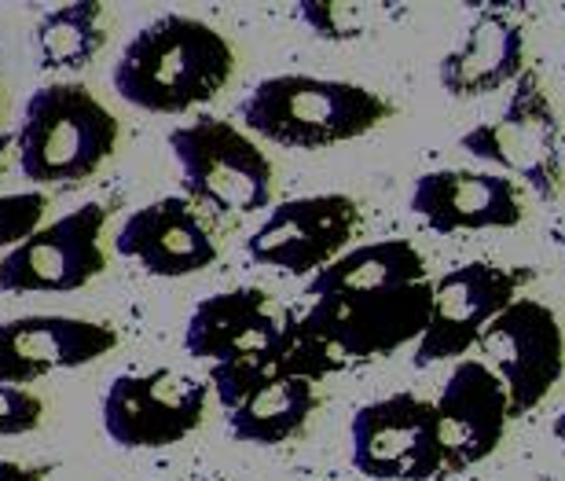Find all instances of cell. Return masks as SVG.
I'll use <instances>...</instances> for the list:
<instances>
[{
    "mask_svg": "<svg viewBox=\"0 0 565 481\" xmlns=\"http://www.w3.org/2000/svg\"><path fill=\"white\" fill-rule=\"evenodd\" d=\"M235 74V49L195 15H158L140 26L110 66L121 104L143 115H188L213 104Z\"/></svg>",
    "mask_w": 565,
    "mask_h": 481,
    "instance_id": "cell-1",
    "label": "cell"
},
{
    "mask_svg": "<svg viewBox=\"0 0 565 481\" xmlns=\"http://www.w3.org/2000/svg\"><path fill=\"white\" fill-rule=\"evenodd\" d=\"M235 115L243 132L287 151H327L353 143L397 115V107L375 88L320 74L262 77L239 99Z\"/></svg>",
    "mask_w": 565,
    "mask_h": 481,
    "instance_id": "cell-2",
    "label": "cell"
},
{
    "mask_svg": "<svg viewBox=\"0 0 565 481\" xmlns=\"http://www.w3.org/2000/svg\"><path fill=\"white\" fill-rule=\"evenodd\" d=\"M121 121L93 88L82 82H52L26 99L11 148L19 173L44 192L96 177L115 159Z\"/></svg>",
    "mask_w": 565,
    "mask_h": 481,
    "instance_id": "cell-3",
    "label": "cell"
},
{
    "mask_svg": "<svg viewBox=\"0 0 565 481\" xmlns=\"http://www.w3.org/2000/svg\"><path fill=\"white\" fill-rule=\"evenodd\" d=\"M184 350L210 364V394H217L221 411L239 405L246 386L279 364L287 350L282 312L262 287H235L202 298L188 317Z\"/></svg>",
    "mask_w": 565,
    "mask_h": 481,
    "instance_id": "cell-4",
    "label": "cell"
},
{
    "mask_svg": "<svg viewBox=\"0 0 565 481\" xmlns=\"http://www.w3.org/2000/svg\"><path fill=\"white\" fill-rule=\"evenodd\" d=\"M188 203L221 217H254L273 206L276 165L254 137L217 115H195L169 132Z\"/></svg>",
    "mask_w": 565,
    "mask_h": 481,
    "instance_id": "cell-5",
    "label": "cell"
},
{
    "mask_svg": "<svg viewBox=\"0 0 565 481\" xmlns=\"http://www.w3.org/2000/svg\"><path fill=\"white\" fill-rule=\"evenodd\" d=\"M459 148L495 173L525 184L544 203L562 192V121L540 71H529L511 85V99L500 118L478 121L459 137Z\"/></svg>",
    "mask_w": 565,
    "mask_h": 481,
    "instance_id": "cell-6",
    "label": "cell"
},
{
    "mask_svg": "<svg viewBox=\"0 0 565 481\" xmlns=\"http://www.w3.org/2000/svg\"><path fill=\"white\" fill-rule=\"evenodd\" d=\"M210 383L180 367L118 375L99 400V423L118 449H173L202 427L210 411Z\"/></svg>",
    "mask_w": 565,
    "mask_h": 481,
    "instance_id": "cell-7",
    "label": "cell"
},
{
    "mask_svg": "<svg viewBox=\"0 0 565 481\" xmlns=\"http://www.w3.org/2000/svg\"><path fill=\"white\" fill-rule=\"evenodd\" d=\"M533 279L529 268H507L495 261H467L459 268H448L445 276L429 279V320L415 342L412 364L415 367H437L462 361L484 328L522 298V287Z\"/></svg>",
    "mask_w": 565,
    "mask_h": 481,
    "instance_id": "cell-8",
    "label": "cell"
},
{
    "mask_svg": "<svg viewBox=\"0 0 565 481\" xmlns=\"http://www.w3.org/2000/svg\"><path fill=\"white\" fill-rule=\"evenodd\" d=\"M478 350L507 389L511 419H525L565 375V328L540 298H514L478 339Z\"/></svg>",
    "mask_w": 565,
    "mask_h": 481,
    "instance_id": "cell-9",
    "label": "cell"
},
{
    "mask_svg": "<svg viewBox=\"0 0 565 481\" xmlns=\"http://www.w3.org/2000/svg\"><path fill=\"white\" fill-rule=\"evenodd\" d=\"M349 463L371 481H437L448 474L434 400L390 394L367 400L349 419Z\"/></svg>",
    "mask_w": 565,
    "mask_h": 481,
    "instance_id": "cell-10",
    "label": "cell"
},
{
    "mask_svg": "<svg viewBox=\"0 0 565 481\" xmlns=\"http://www.w3.org/2000/svg\"><path fill=\"white\" fill-rule=\"evenodd\" d=\"M110 210L85 203L41 225L0 257V295H74L107 272L104 228Z\"/></svg>",
    "mask_w": 565,
    "mask_h": 481,
    "instance_id": "cell-11",
    "label": "cell"
},
{
    "mask_svg": "<svg viewBox=\"0 0 565 481\" xmlns=\"http://www.w3.org/2000/svg\"><path fill=\"white\" fill-rule=\"evenodd\" d=\"M360 206L345 192L282 199L268 206L262 225L246 239V257L262 268L312 279L334 257H342L360 228Z\"/></svg>",
    "mask_w": 565,
    "mask_h": 481,
    "instance_id": "cell-12",
    "label": "cell"
},
{
    "mask_svg": "<svg viewBox=\"0 0 565 481\" xmlns=\"http://www.w3.org/2000/svg\"><path fill=\"white\" fill-rule=\"evenodd\" d=\"M118 350V331L107 320L30 312L0 323V386L30 389L33 383L74 367H88Z\"/></svg>",
    "mask_w": 565,
    "mask_h": 481,
    "instance_id": "cell-13",
    "label": "cell"
},
{
    "mask_svg": "<svg viewBox=\"0 0 565 481\" xmlns=\"http://www.w3.org/2000/svg\"><path fill=\"white\" fill-rule=\"evenodd\" d=\"M437 438L445 452L448 474L473 471L492 460L511 427V405L495 372L478 356H462L451 364L440 394L434 400Z\"/></svg>",
    "mask_w": 565,
    "mask_h": 481,
    "instance_id": "cell-14",
    "label": "cell"
},
{
    "mask_svg": "<svg viewBox=\"0 0 565 481\" xmlns=\"http://www.w3.org/2000/svg\"><path fill=\"white\" fill-rule=\"evenodd\" d=\"M408 210L434 236L511 232L525 221V188L495 170H429L415 177Z\"/></svg>",
    "mask_w": 565,
    "mask_h": 481,
    "instance_id": "cell-15",
    "label": "cell"
},
{
    "mask_svg": "<svg viewBox=\"0 0 565 481\" xmlns=\"http://www.w3.org/2000/svg\"><path fill=\"white\" fill-rule=\"evenodd\" d=\"M115 254L140 265L147 276L184 279L206 272L221 250L195 203L184 195H162L121 221Z\"/></svg>",
    "mask_w": 565,
    "mask_h": 481,
    "instance_id": "cell-16",
    "label": "cell"
},
{
    "mask_svg": "<svg viewBox=\"0 0 565 481\" xmlns=\"http://www.w3.org/2000/svg\"><path fill=\"white\" fill-rule=\"evenodd\" d=\"M529 71V30L511 8L481 4L462 41L437 66L451 99H481L514 85Z\"/></svg>",
    "mask_w": 565,
    "mask_h": 481,
    "instance_id": "cell-17",
    "label": "cell"
},
{
    "mask_svg": "<svg viewBox=\"0 0 565 481\" xmlns=\"http://www.w3.org/2000/svg\"><path fill=\"white\" fill-rule=\"evenodd\" d=\"M320 383L290 372L287 364L273 367L262 378H254L239 397V405L224 411L232 441L257 445V449H276V445L294 441L309 427L312 411L320 408Z\"/></svg>",
    "mask_w": 565,
    "mask_h": 481,
    "instance_id": "cell-18",
    "label": "cell"
},
{
    "mask_svg": "<svg viewBox=\"0 0 565 481\" xmlns=\"http://www.w3.org/2000/svg\"><path fill=\"white\" fill-rule=\"evenodd\" d=\"M429 268L423 250L412 239H375L349 246L342 257L305 279V298H345V295H379L412 284H426Z\"/></svg>",
    "mask_w": 565,
    "mask_h": 481,
    "instance_id": "cell-19",
    "label": "cell"
},
{
    "mask_svg": "<svg viewBox=\"0 0 565 481\" xmlns=\"http://www.w3.org/2000/svg\"><path fill=\"white\" fill-rule=\"evenodd\" d=\"M107 44L104 4L74 0L44 11L33 26V63L49 74H77L96 63Z\"/></svg>",
    "mask_w": 565,
    "mask_h": 481,
    "instance_id": "cell-20",
    "label": "cell"
},
{
    "mask_svg": "<svg viewBox=\"0 0 565 481\" xmlns=\"http://www.w3.org/2000/svg\"><path fill=\"white\" fill-rule=\"evenodd\" d=\"M401 4H379V0H301L294 4V19L320 41L349 44L375 33L382 22L397 19Z\"/></svg>",
    "mask_w": 565,
    "mask_h": 481,
    "instance_id": "cell-21",
    "label": "cell"
},
{
    "mask_svg": "<svg viewBox=\"0 0 565 481\" xmlns=\"http://www.w3.org/2000/svg\"><path fill=\"white\" fill-rule=\"evenodd\" d=\"M49 214V195L44 192H11L0 195V250H11L26 236H33L44 225Z\"/></svg>",
    "mask_w": 565,
    "mask_h": 481,
    "instance_id": "cell-22",
    "label": "cell"
},
{
    "mask_svg": "<svg viewBox=\"0 0 565 481\" xmlns=\"http://www.w3.org/2000/svg\"><path fill=\"white\" fill-rule=\"evenodd\" d=\"M44 423V397L33 389L0 386V441L22 438V434L38 430Z\"/></svg>",
    "mask_w": 565,
    "mask_h": 481,
    "instance_id": "cell-23",
    "label": "cell"
},
{
    "mask_svg": "<svg viewBox=\"0 0 565 481\" xmlns=\"http://www.w3.org/2000/svg\"><path fill=\"white\" fill-rule=\"evenodd\" d=\"M52 463H22L0 456V481H49Z\"/></svg>",
    "mask_w": 565,
    "mask_h": 481,
    "instance_id": "cell-24",
    "label": "cell"
},
{
    "mask_svg": "<svg viewBox=\"0 0 565 481\" xmlns=\"http://www.w3.org/2000/svg\"><path fill=\"white\" fill-rule=\"evenodd\" d=\"M551 438H555L558 445H565V408L555 416V423H551Z\"/></svg>",
    "mask_w": 565,
    "mask_h": 481,
    "instance_id": "cell-25",
    "label": "cell"
},
{
    "mask_svg": "<svg viewBox=\"0 0 565 481\" xmlns=\"http://www.w3.org/2000/svg\"><path fill=\"white\" fill-rule=\"evenodd\" d=\"M8 151H11V137H8V132H0V170H4Z\"/></svg>",
    "mask_w": 565,
    "mask_h": 481,
    "instance_id": "cell-26",
    "label": "cell"
},
{
    "mask_svg": "<svg viewBox=\"0 0 565 481\" xmlns=\"http://www.w3.org/2000/svg\"><path fill=\"white\" fill-rule=\"evenodd\" d=\"M0 107H4V96H0Z\"/></svg>",
    "mask_w": 565,
    "mask_h": 481,
    "instance_id": "cell-27",
    "label": "cell"
}]
</instances>
